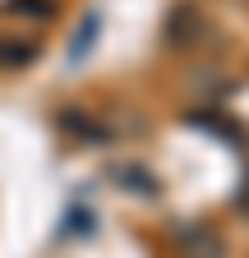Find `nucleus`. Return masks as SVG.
Wrapping results in <instances>:
<instances>
[{
  "label": "nucleus",
  "instance_id": "f03ea898",
  "mask_svg": "<svg viewBox=\"0 0 249 258\" xmlns=\"http://www.w3.org/2000/svg\"><path fill=\"white\" fill-rule=\"evenodd\" d=\"M208 28H212V23H208V14H203L199 5H180V10H171V19H166V42H171V46H194V42H203Z\"/></svg>",
  "mask_w": 249,
  "mask_h": 258
},
{
  "label": "nucleus",
  "instance_id": "7ed1b4c3",
  "mask_svg": "<svg viewBox=\"0 0 249 258\" xmlns=\"http://www.w3.org/2000/svg\"><path fill=\"white\" fill-rule=\"evenodd\" d=\"M120 189H130V194H139V199H157L162 194V180L152 175L148 166H139V161H111V171H106Z\"/></svg>",
  "mask_w": 249,
  "mask_h": 258
},
{
  "label": "nucleus",
  "instance_id": "6e6552de",
  "mask_svg": "<svg viewBox=\"0 0 249 258\" xmlns=\"http://www.w3.org/2000/svg\"><path fill=\"white\" fill-rule=\"evenodd\" d=\"M5 10H14V14H33V19H46L55 5H51V0H5Z\"/></svg>",
  "mask_w": 249,
  "mask_h": 258
},
{
  "label": "nucleus",
  "instance_id": "39448f33",
  "mask_svg": "<svg viewBox=\"0 0 249 258\" xmlns=\"http://www.w3.org/2000/svg\"><path fill=\"white\" fill-rule=\"evenodd\" d=\"M97 28H102V19L88 10V14H83V28L74 32V42H70V64H79V60L92 51V42H97Z\"/></svg>",
  "mask_w": 249,
  "mask_h": 258
},
{
  "label": "nucleus",
  "instance_id": "1a4fd4ad",
  "mask_svg": "<svg viewBox=\"0 0 249 258\" xmlns=\"http://www.w3.org/2000/svg\"><path fill=\"white\" fill-rule=\"evenodd\" d=\"M235 208L249 212V175H244V184H240V194H235Z\"/></svg>",
  "mask_w": 249,
  "mask_h": 258
},
{
  "label": "nucleus",
  "instance_id": "423d86ee",
  "mask_svg": "<svg viewBox=\"0 0 249 258\" xmlns=\"http://www.w3.org/2000/svg\"><path fill=\"white\" fill-rule=\"evenodd\" d=\"M37 55V42H0V64H5V70H19V64H28Z\"/></svg>",
  "mask_w": 249,
  "mask_h": 258
},
{
  "label": "nucleus",
  "instance_id": "0eeeda50",
  "mask_svg": "<svg viewBox=\"0 0 249 258\" xmlns=\"http://www.w3.org/2000/svg\"><path fill=\"white\" fill-rule=\"evenodd\" d=\"M184 120H190V124H203V129H212V134H222V139H244V129L235 124V120H222V115H184Z\"/></svg>",
  "mask_w": 249,
  "mask_h": 258
},
{
  "label": "nucleus",
  "instance_id": "f257e3e1",
  "mask_svg": "<svg viewBox=\"0 0 249 258\" xmlns=\"http://www.w3.org/2000/svg\"><path fill=\"white\" fill-rule=\"evenodd\" d=\"M171 244L180 258H226V240L217 235V226L208 221H184L171 231Z\"/></svg>",
  "mask_w": 249,
  "mask_h": 258
},
{
  "label": "nucleus",
  "instance_id": "20e7f679",
  "mask_svg": "<svg viewBox=\"0 0 249 258\" xmlns=\"http://www.w3.org/2000/svg\"><path fill=\"white\" fill-rule=\"evenodd\" d=\"M60 129H70L74 139H88V143H106V139H111L106 129H102L97 120H88L83 111L74 115V106H65V111H60Z\"/></svg>",
  "mask_w": 249,
  "mask_h": 258
}]
</instances>
